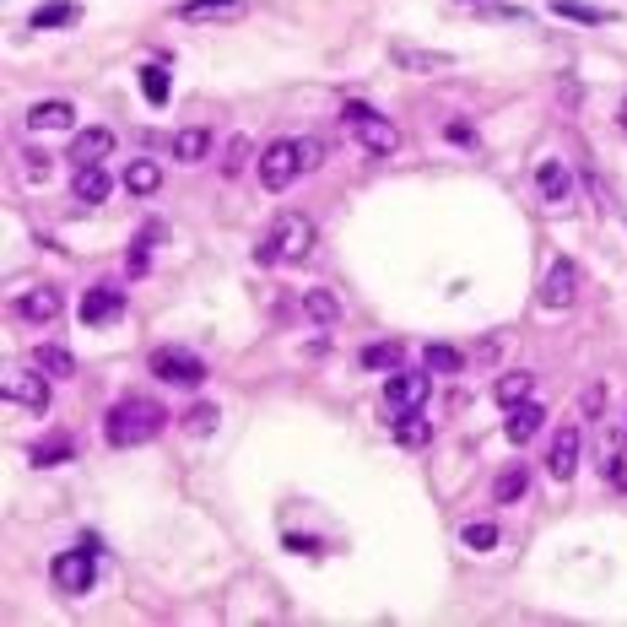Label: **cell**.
Wrapping results in <instances>:
<instances>
[{"label": "cell", "instance_id": "obj_1", "mask_svg": "<svg viewBox=\"0 0 627 627\" xmlns=\"http://www.w3.org/2000/svg\"><path fill=\"white\" fill-rule=\"evenodd\" d=\"M163 422H168V411L157 406V400L125 395L109 417H103V438H109L114 449H136V444H152V438L163 433Z\"/></svg>", "mask_w": 627, "mask_h": 627}, {"label": "cell", "instance_id": "obj_2", "mask_svg": "<svg viewBox=\"0 0 627 627\" xmlns=\"http://www.w3.org/2000/svg\"><path fill=\"white\" fill-rule=\"evenodd\" d=\"M314 255V222L303 217V211H282V217L271 222V238L255 249L260 265H276V260H309Z\"/></svg>", "mask_w": 627, "mask_h": 627}, {"label": "cell", "instance_id": "obj_3", "mask_svg": "<svg viewBox=\"0 0 627 627\" xmlns=\"http://www.w3.org/2000/svg\"><path fill=\"white\" fill-rule=\"evenodd\" d=\"M341 125L352 130V141L363 146L368 157H390L395 146H400V130H395L379 109H368V103H346V109H341Z\"/></svg>", "mask_w": 627, "mask_h": 627}, {"label": "cell", "instance_id": "obj_4", "mask_svg": "<svg viewBox=\"0 0 627 627\" xmlns=\"http://www.w3.org/2000/svg\"><path fill=\"white\" fill-rule=\"evenodd\" d=\"M152 379L179 384V390H195V384H206V363H200L195 352H179V346H157V352H152Z\"/></svg>", "mask_w": 627, "mask_h": 627}, {"label": "cell", "instance_id": "obj_5", "mask_svg": "<svg viewBox=\"0 0 627 627\" xmlns=\"http://www.w3.org/2000/svg\"><path fill=\"white\" fill-rule=\"evenodd\" d=\"M298 173H303L298 141H271V146H265V152H260V184H265V190H271V195H282L287 184L298 179Z\"/></svg>", "mask_w": 627, "mask_h": 627}, {"label": "cell", "instance_id": "obj_6", "mask_svg": "<svg viewBox=\"0 0 627 627\" xmlns=\"http://www.w3.org/2000/svg\"><path fill=\"white\" fill-rule=\"evenodd\" d=\"M49 573H55L60 595H87L92 584H98V563H92L87 546H76V552H60L55 563H49Z\"/></svg>", "mask_w": 627, "mask_h": 627}, {"label": "cell", "instance_id": "obj_7", "mask_svg": "<svg viewBox=\"0 0 627 627\" xmlns=\"http://www.w3.org/2000/svg\"><path fill=\"white\" fill-rule=\"evenodd\" d=\"M433 379L428 373H395V379H384V406L390 411H417L422 400H428Z\"/></svg>", "mask_w": 627, "mask_h": 627}, {"label": "cell", "instance_id": "obj_8", "mask_svg": "<svg viewBox=\"0 0 627 627\" xmlns=\"http://www.w3.org/2000/svg\"><path fill=\"white\" fill-rule=\"evenodd\" d=\"M119 314H125V292H119V287L82 292V325H114Z\"/></svg>", "mask_w": 627, "mask_h": 627}, {"label": "cell", "instance_id": "obj_9", "mask_svg": "<svg viewBox=\"0 0 627 627\" xmlns=\"http://www.w3.org/2000/svg\"><path fill=\"white\" fill-rule=\"evenodd\" d=\"M6 400H17V406L28 411H49V373H11L6 379Z\"/></svg>", "mask_w": 627, "mask_h": 627}, {"label": "cell", "instance_id": "obj_10", "mask_svg": "<svg viewBox=\"0 0 627 627\" xmlns=\"http://www.w3.org/2000/svg\"><path fill=\"white\" fill-rule=\"evenodd\" d=\"M573 292H579V271H573V260H557L552 271H546V287H541V309H568Z\"/></svg>", "mask_w": 627, "mask_h": 627}, {"label": "cell", "instance_id": "obj_11", "mask_svg": "<svg viewBox=\"0 0 627 627\" xmlns=\"http://www.w3.org/2000/svg\"><path fill=\"white\" fill-rule=\"evenodd\" d=\"M546 471H552L557 482H568V476L579 471V428L552 433V449H546Z\"/></svg>", "mask_w": 627, "mask_h": 627}, {"label": "cell", "instance_id": "obj_12", "mask_svg": "<svg viewBox=\"0 0 627 627\" xmlns=\"http://www.w3.org/2000/svg\"><path fill=\"white\" fill-rule=\"evenodd\" d=\"M17 319H28V325H55L60 319V292L55 287H33L17 298Z\"/></svg>", "mask_w": 627, "mask_h": 627}, {"label": "cell", "instance_id": "obj_13", "mask_svg": "<svg viewBox=\"0 0 627 627\" xmlns=\"http://www.w3.org/2000/svg\"><path fill=\"white\" fill-rule=\"evenodd\" d=\"M71 190L82 206H103V200H109V173H103V163H76Z\"/></svg>", "mask_w": 627, "mask_h": 627}, {"label": "cell", "instance_id": "obj_14", "mask_svg": "<svg viewBox=\"0 0 627 627\" xmlns=\"http://www.w3.org/2000/svg\"><path fill=\"white\" fill-rule=\"evenodd\" d=\"M541 422H546V411L536 406V400H525V406L509 411V422H503V438H509V444H530V438L541 433Z\"/></svg>", "mask_w": 627, "mask_h": 627}, {"label": "cell", "instance_id": "obj_15", "mask_svg": "<svg viewBox=\"0 0 627 627\" xmlns=\"http://www.w3.org/2000/svg\"><path fill=\"white\" fill-rule=\"evenodd\" d=\"M114 152V130H76V141H71V163H103V157Z\"/></svg>", "mask_w": 627, "mask_h": 627}, {"label": "cell", "instance_id": "obj_16", "mask_svg": "<svg viewBox=\"0 0 627 627\" xmlns=\"http://www.w3.org/2000/svg\"><path fill=\"white\" fill-rule=\"evenodd\" d=\"M536 184H541V195L552 200V206H568V195H573V179H568V168L557 163V157H546V163L536 168Z\"/></svg>", "mask_w": 627, "mask_h": 627}, {"label": "cell", "instance_id": "obj_17", "mask_svg": "<svg viewBox=\"0 0 627 627\" xmlns=\"http://www.w3.org/2000/svg\"><path fill=\"white\" fill-rule=\"evenodd\" d=\"M28 125H33V130H71V125H76V109H71L65 98L33 103V109H28Z\"/></svg>", "mask_w": 627, "mask_h": 627}, {"label": "cell", "instance_id": "obj_18", "mask_svg": "<svg viewBox=\"0 0 627 627\" xmlns=\"http://www.w3.org/2000/svg\"><path fill=\"white\" fill-rule=\"evenodd\" d=\"M390 60L406 65V71H444V65H455V55H444V49H406V44H395Z\"/></svg>", "mask_w": 627, "mask_h": 627}, {"label": "cell", "instance_id": "obj_19", "mask_svg": "<svg viewBox=\"0 0 627 627\" xmlns=\"http://www.w3.org/2000/svg\"><path fill=\"white\" fill-rule=\"evenodd\" d=\"M125 190H130V195H157V190H163V163L136 157V163L125 168Z\"/></svg>", "mask_w": 627, "mask_h": 627}, {"label": "cell", "instance_id": "obj_20", "mask_svg": "<svg viewBox=\"0 0 627 627\" xmlns=\"http://www.w3.org/2000/svg\"><path fill=\"white\" fill-rule=\"evenodd\" d=\"M33 368H44L49 379H76V357L65 352V346H55V341L33 346Z\"/></svg>", "mask_w": 627, "mask_h": 627}, {"label": "cell", "instance_id": "obj_21", "mask_svg": "<svg viewBox=\"0 0 627 627\" xmlns=\"http://www.w3.org/2000/svg\"><path fill=\"white\" fill-rule=\"evenodd\" d=\"M206 152H211V130L190 125L173 136V163H206Z\"/></svg>", "mask_w": 627, "mask_h": 627}, {"label": "cell", "instance_id": "obj_22", "mask_svg": "<svg viewBox=\"0 0 627 627\" xmlns=\"http://www.w3.org/2000/svg\"><path fill=\"white\" fill-rule=\"evenodd\" d=\"M557 17L568 22H584V28H606V22H617V11H600V6H584V0H552Z\"/></svg>", "mask_w": 627, "mask_h": 627}, {"label": "cell", "instance_id": "obj_23", "mask_svg": "<svg viewBox=\"0 0 627 627\" xmlns=\"http://www.w3.org/2000/svg\"><path fill=\"white\" fill-rule=\"evenodd\" d=\"M525 492H530V471H525V465H503L498 482H492V498H498V503H519Z\"/></svg>", "mask_w": 627, "mask_h": 627}, {"label": "cell", "instance_id": "obj_24", "mask_svg": "<svg viewBox=\"0 0 627 627\" xmlns=\"http://www.w3.org/2000/svg\"><path fill=\"white\" fill-rule=\"evenodd\" d=\"M530 390H536V379H530V373H503L492 395H498V406L514 411V406H525V400H530Z\"/></svg>", "mask_w": 627, "mask_h": 627}, {"label": "cell", "instance_id": "obj_25", "mask_svg": "<svg viewBox=\"0 0 627 627\" xmlns=\"http://www.w3.org/2000/svg\"><path fill=\"white\" fill-rule=\"evenodd\" d=\"M303 314L319 319V325H330V319H341V298H336V292H325V287H309V292H303Z\"/></svg>", "mask_w": 627, "mask_h": 627}, {"label": "cell", "instance_id": "obj_26", "mask_svg": "<svg viewBox=\"0 0 627 627\" xmlns=\"http://www.w3.org/2000/svg\"><path fill=\"white\" fill-rule=\"evenodd\" d=\"M433 438V428L422 422V411H400V422H395V444H406V449H422Z\"/></svg>", "mask_w": 627, "mask_h": 627}, {"label": "cell", "instance_id": "obj_27", "mask_svg": "<svg viewBox=\"0 0 627 627\" xmlns=\"http://www.w3.org/2000/svg\"><path fill=\"white\" fill-rule=\"evenodd\" d=\"M179 422H184V433H190V438H206V433L217 428L222 417H217V406H211V400H200V406H190Z\"/></svg>", "mask_w": 627, "mask_h": 627}, {"label": "cell", "instance_id": "obj_28", "mask_svg": "<svg viewBox=\"0 0 627 627\" xmlns=\"http://www.w3.org/2000/svg\"><path fill=\"white\" fill-rule=\"evenodd\" d=\"M76 17H82L76 6H65V0H55V6H38V11H33V28H38V33H44V28H71Z\"/></svg>", "mask_w": 627, "mask_h": 627}, {"label": "cell", "instance_id": "obj_29", "mask_svg": "<svg viewBox=\"0 0 627 627\" xmlns=\"http://www.w3.org/2000/svg\"><path fill=\"white\" fill-rule=\"evenodd\" d=\"M460 541L471 546V552H492V546H498V525H492V519H471V525L460 530Z\"/></svg>", "mask_w": 627, "mask_h": 627}, {"label": "cell", "instance_id": "obj_30", "mask_svg": "<svg viewBox=\"0 0 627 627\" xmlns=\"http://www.w3.org/2000/svg\"><path fill=\"white\" fill-rule=\"evenodd\" d=\"M141 92H146L152 109H163V103H168V71H163V65H146V71H141Z\"/></svg>", "mask_w": 627, "mask_h": 627}, {"label": "cell", "instance_id": "obj_31", "mask_svg": "<svg viewBox=\"0 0 627 627\" xmlns=\"http://www.w3.org/2000/svg\"><path fill=\"white\" fill-rule=\"evenodd\" d=\"M422 363H428V373H460L465 357L455 352V346H428V352H422Z\"/></svg>", "mask_w": 627, "mask_h": 627}, {"label": "cell", "instance_id": "obj_32", "mask_svg": "<svg viewBox=\"0 0 627 627\" xmlns=\"http://www.w3.org/2000/svg\"><path fill=\"white\" fill-rule=\"evenodd\" d=\"M238 6H244V0H184V6H179V17H211V11H238Z\"/></svg>", "mask_w": 627, "mask_h": 627}, {"label": "cell", "instance_id": "obj_33", "mask_svg": "<svg viewBox=\"0 0 627 627\" xmlns=\"http://www.w3.org/2000/svg\"><path fill=\"white\" fill-rule=\"evenodd\" d=\"M244 163H249V141L233 136V141H228V157H222V173L233 179V173H244Z\"/></svg>", "mask_w": 627, "mask_h": 627}, {"label": "cell", "instance_id": "obj_34", "mask_svg": "<svg viewBox=\"0 0 627 627\" xmlns=\"http://www.w3.org/2000/svg\"><path fill=\"white\" fill-rule=\"evenodd\" d=\"M363 363H368V368H395V363H400V346H368Z\"/></svg>", "mask_w": 627, "mask_h": 627}, {"label": "cell", "instance_id": "obj_35", "mask_svg": "<svg viewBox=\"0 0 627 627\" xmlns=\"http://www.w3.org/2000/svg\"><path fill=\"white\" fill-rule=\"evenodd\" d=\"M55 460H71V444H44V449H33V465H55Z\"/></svg>", "mask_w": 627, "mask_h": 627}, {"label": "cell", "instance_id": "obj_36", "mask_svg": "<svg viewBox=\"0 0 627 627\" xmlns=\"http://www.w3.org/2000/svg\"><path fill=\"white\" fill-rule=\"evenodd\" d=\"M298 157H303V173H309V168H319V157H325V146H319L314 136H303V141H298Z\"/></svg>", "mask_w": 627, "mask_h": 627}, {"label": "cell", "instance_id": "obj_37", "mask_svg": "<svg viewBox=\"0 0 627 627\" xmlns=\"http://www.w3.org/2000/svg\"><path fill=\"white\" fill-rule=\"evenodd\" d=\"M22 163H28V179H49V157L28 152V157H22Z\"/></svg>", "mask_w": 627, "mask_h": 627}, {"label": "cell", "instance_id": "obj_38", "mask_svg": "<svg viewBox=\"0 0 627 627\" xmlns=\"http://www.w3.org/2000/svg\"><path fill=\"white\" fill-rule=\"evenodd\" d=\"M622 130H627V103H622Z\"/></svg>", "mask_w": 627, "mask_h": 627}]
</instances>
